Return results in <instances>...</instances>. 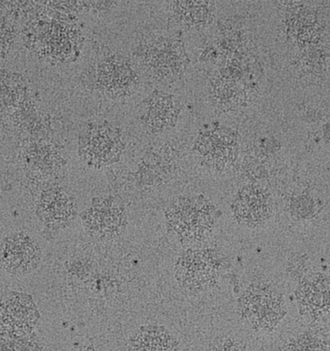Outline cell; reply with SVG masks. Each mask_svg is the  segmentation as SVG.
Returning <instances> with one entry per match:
<instances>
[{
  "label": "cell",
  "mask_w": 330,
  "mask_h": 351,
  "mask_svg": "<svg viewBox=\"0 0 330 351\" xmlns=\"http://www.w3.org/2000/svg\"><path fill=\"white\" fill-rule=\"evenodd\" d=\"M296 298L301 314L315 320L330 319V284L325 280L299 287Z\"/></svg>",
  "instance_id": "3"
},
{
  "label": "cell",
  "mask_w": 330,
  "mask_h": 351,
  "mask_svg": "<svg viewBox=\"0 0 330 351\" xmlns=\"http://www.w3.org/2000/svg\"><path fill=\"white\" fill-rule=\"evenodd\" d=\"M283 351H329V348L319 337L306 333L289 341Z\"/></svg>",
  "instance_id": "6"
},
{
  "label": "cell",
  "mask_w": 330,
  "mask_h": 351,
  "mask_svg": "<svg viewBox=\"0 0 330 351\" xmlns=\"http://www.w3.org/2000/svg\"><path fill=\"white\" fill-rule=\"evenodd\" d=\"M272 212L270 194L257 186L244 187L233 203V213L244 226L255 228L267 222Z\"/></svg>",
  "instance_id": "2"
},
{
  "label": "cell",
  "mask_w": 330,
  "mask_h": 351,
  "mask_svg": "<svg viewBox=\"0 0 330 351\" xmlns=\"http://www.w3.org/2000/svg\"><path fill=\"white\" fill-rule=\"evenodd\" d=\"M241 310L244 319L256 329L272 331L286 315L281 295L270 285H252L241 296Z\"/></svg>",
  "instance_id": "1"
},
{
  "label": "cell",
  "mask_w": 330,
  "mask_h": 351,
  "mask_svg": "<svg viewBox=\"0 0 330 351\" xmlns=\"http://www.w3.org/2000/svg\"><path fill=\"white\" fill-rule=\"evenodd\" d=\"M129 351H178V343L165 327L147 326L130 338Z\"/></svg>",
  "instance_id": "5"
},
{
  "label": "cell",
  "mask_w": 330,
  "mask_h": 351,
  "mask_svg": "<svg viewBox=\"0 0 330 351\" xmlns=\"http://www.w3.org/2000/svg\"><path fill=\"white\" fill-rule=\"evenodd\" d=\"M73 351H97L96 350H94L93 348H80V350H75Z\"/></svg>",
  "instance_id": "8"
},
{
  "label": "cell",
  "mask_w": 330,
  "mask_h": 351,
  "mask_svg": "<svg viewBox=\"0 0 330 351\" xmlns=\"http://www.w3.org/2000/svg\"><path fill=\"white\" fill-rule=\"evenodd\" d=\"M208 351H244L241 346L231 337H218L209 346Z\"/></svg>",
  "instance_id": "7"
},
{
  "label": "cell",
  "mask_w": 330,
  "mask_h": 351,
  "mask_svg": "<svg viewBox=\"0 0 330 351\" xmlns=\"http://www.w3.org/2000/svg\"><path fill=\"white\" fill-rule=\"evenodd\" d=\"M37 248L32 239L23 237H14L6 241L2 257L7 269L20 274L32 269L38 261Z\"/></svg>",
  "instance_id": "4"
}]
</instances>
